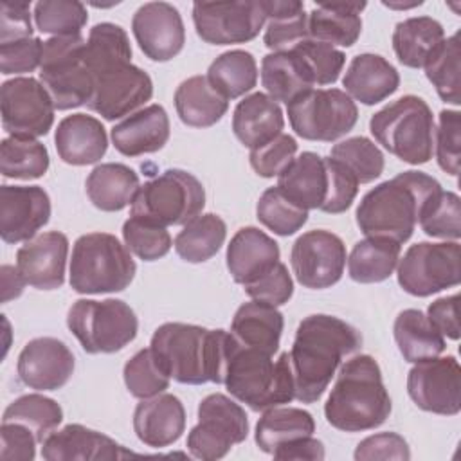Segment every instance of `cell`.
Listing matches in <instances>:
<instances>
[{
	"instance_id": "obj_63",
	"label": "cell",
	"mask_w": 461,
	"mask_h": 461,
	"mask_svg": "<svg viewBox=\"0 0 461 461\" xmlns=\"http://www.w3.org/2000/svg\"><path fill=\"white\" fill-rule=\"evenodd\" d=\"M0 274H2V303H9L11 299L20 297L27 283L18 272V268L11 265H4Z\"/></svg>"
},
{
	"instance_id": "obj_60",
	"label": "cell",
	"mask_w": 461,
	"mask_h": 461,
	"mask_svg": "<svg viewBox=\"0 0 461 461\" xmlns=\"http://www.w3.org/2000/svg\"><path fill=\"white\" fill-rule=\"evenodd\" d=\"M32 38L31 4L4 0L0 5V45Z\"/></svg>"
},
{
	"instance_id": "obj_39",
	"label": "cell",
	"mask_w": 461,
	"mask_h": 461,
	"mask_svg": "<svg viewBox=\"0 0 461 461\" xmlns=\"http://www.w3.org/2000/svg\"><path fill=\"white\" fill-rule=\"evenodd\" d=\"M267 27L263 41L272 52L294 49L308 38V14L299 0H263Z\"/></svg>"
},
{
	"instance_id": "obj_48",
	"label": "cell",
	"mask_w": 461,
	"mask_h": 461,
	"mask_svg": "<svg viewBox=\"0 0 461 461\" xmlns=\"http://www.w3.org/2000/svg\"><path fill=\"white\" fill-rule=\"evenodd\" d=\"M32 16L36 29L52 36L81 34L88 22L85 4L76 0H40L34 4Z\"/></svg>"
},
{
	"instance_id": "obj_40",
	"label": "cell",
	"mask_w": 461,
	"mask_h": 461,
	"mask_svg": "<svg viewBox=\"0 0 461 461\" xmlns=\"http://www.w3.org/2000/svg\"><path fill=\"white\" fill-rule=\"evenodd\" d=\"M313 416L299 407H270L256 423L254 439L259 450L272 454L277 447L297 438L313 436Z\"/></svg>"
},
{
	"instance_id": "obj_8",
	"label": "cell",
	"mask_w": 461,
	"mask_h": 461,
	"mask_svg": "<svg viewBox=\"0 0 461 461\" xmlns=\"http://www.w3.org/2000/svg\"><path fill=\"white\" fill-rule=\"evenodd\" d=\"M434 117L418 95H403L369 119V131L382 148L400 160L420 166L434 153Z\"/></svg>"
},
{
	"instance_id": "obj_29",
	"label": "cell",
	"mask_w": 461,
	"mask_h": 461,
	"mask_svg": "<svg viewBox=\"0 0 461 461\" xmlns=\"http://www.w3.org/2000/svg\"><path fill=\"white\" fill-rule=\"evenodd\" d=\"M342 85L351 99L371 106L398 90L400 74L384 56L364 52L351 59Z\"/></svg>"
},
{
	"instance_id": "obj_62",
	"label": "cell",
	"mask_w": 461,
	"mask_h": 461,
	"mask_svg": "<svg viewBox=\"0 0 461 461\" xmlns=\"http://www.w3.org/2000/svg\"><path fill=\"white\" fill-rule=\"evenodd\" d=\"M274 459H283V461H322L324 459V445L321 439L313 436H304L297 438L294 441H288L281 447H277L272 452Z\"/></svg>"
},
{
	"instance_id": "obj_21",
	"label": "cell",
	"mask_w": 461,
	"mask_h": 461,
	"mask_svg": "<svg viewBox=\"0 0 461 461\" xmlns=\"http://www.w3.org/2000/svg\"><path fill=\"white\" fill-rule=\"evenodd\" d=\"M76 366L68 346L54 337L29 340L18 355L16 371L23 385L36 391H58L72 376Z\"/></svg>"
},
{
	"instance_id": "obj_28",
	"label": "cell",
	"mask_w": 461,
	"mask_h": 461,
	"mask_svg": "<svg viewBox=\"0 0 461 461\" xmlns=\"http://www.w3.org/2000/svg\"><path fill=\"white\" fill-rule=\"evenodd\" d=\"M277 187L286 198L310 211L324 205L330 189V171L326 157L303 151L277 176Z\"/></svg>"
},
{
	"instance_id": "obj_27",
	"label": "cell",
	"mask_w": 461,
	"mask_h": 461,
	"mask_svg": "<svg viewBox=\"0 0 461 461\" xmlns=\"http://www.w3.org/2000/svg\"><path fill=\"white\" fill-rule=\"evenodd\" d=\"M56 151L70 166L99 162L108 149V137L103 122L86 113H72L58 122Z\"/></svg>"
},
{
	"instance_id": "obj_14",
	"label": "cell",
	"mask_w": 461,
	"mask_h": 461,
	"mask_svg": "<svg viewBox=\"0 0 461 461\" xmlns=\"http://www.w3.org/2000/svg\"><path fill=\"white\" fill-rule=\"evenodd\" d=\"M398 285L414 297H429L461 281V247L457 241H420L398 259Z\"/></svg>"
},
{
	"instance_id": "obj_22",
	"label": "cell",
	"mask_w": 461,
	"mask_h": 461,
	"mask_svg": "<svg viewBox=\"0 0 461 461\" xmlns=\"http://www.w3.org/2000/svg\"><path fill=\"white\" fill-rule=\"evenodd\" d=\"M67 256V236L58 230H49L25 241L16 250V268L32 288L56 290L65 283Z\"/></svg>"
},
{
	"instance_id": "obj_44",
	"label": "cell",
	"mask_w": 461,
	"mask_h": 461,
	"mask_svg": "<svg viewBox=\"0 0 461 461\" xmlns=\"http://www.w3.org/2000/svg\"><path fill=\"white\" fill-rule=\"evenodd\" d=\"M2 421H16L29 427L40 443L63 421L61 405L43 394H23L11 402L4 411Z\"/></svg>"
},
{
	"instance_id": "obj_10",
	"label": "cell",
	"mask_w": 461,
	"mask_h": 461,
	"mask_svg": "<svg viewBox=\"0 0 461 461\" xmlns=\"http://www.w3.org/2000/svg\"><path fill=\"white\" fill-rule=\"evenodd\" d=\"M86 40L81 34L52 36L43 41L40 81L56 110H72L92 97L94 79L85 63Z\"/></svg>"
},
{
	"instance_id": "obj_33",
	"label": "cell",
	"mask_w": 461,
	"mask_h": 461,
	"mask_svg": "<svg viewBox=\"0 0 461 461\" xmlns=\"http://www.w3.org/2000/svg\"><path fill=\"white\" fill-rule=\"evenodd\" d=\"M175 108L184 124L209 128L227 113L229 101L211 85L207 76H191L176 86Z\"/></svg>"
},
{
	"instance_id": "obj_52",
	"label": "cell",
	"mask_w": 461,
	"mask_h": 461,
	"mask_svg": "<svg viewBox=\"0 0 461 461\" xmlns=\"http://www.w3.org/2000/svg\"><path fill=\"white\" fill-rule=\"evenodd\" d=\"M292 50L306 65L313 79V85H321V86L333 85L339 79L346 63V56L342 50L310 38L297 43Z\"/></svg>"
},
{
	"instance_id": "obj_18",
	"label": "cell",
	"mask_w": 461,
	"mask_h": 461,
	"mask_svg": "<svg viewBox=\"0 0 461 461\" xmlns=\"http://www.w3.org/2000/svg\"><path fill=\"white\" fill-rule=\"evenodd\" d=\"M411 400L427 412L456 416L461 411V367L456 357L416 362L407 375Z\"/></svg>"
},
{
	"instance_id": "obj_4",
	"label": "cell",
	"mask_w": 461,
	"mask_h": 461,
	"mask_svg": "<svg viewBox=\"0 0 461 461\" xmlns=\"http://www.w3.org/2000/svg\"><path fill=\"white\" fill-rule=\"evenodd\" d=\"M441 184L423 171H403L369 189L357 207V225L366 236L405 243L418 223L425 202Z\"/></svg>"
},
{
	"instance_id": "obj_38",
	"label": "cell",
	"mask_w": 461,
	"mask_h": 461,
	"mask_svg": "<svg viewBox=\"0 0 461 461\" xmlns=\"http://www.w3.org/2000/svg\"><path fill=\"white\" fill-rule=\"evenodd\" d=\"M402 245L378 236H367L355 243L348 258V274L353 281L369 285L385 281L396 268Z\"/></svg>"
},
{
	"instance_id": "obj_6",
	"label": "cell",
	"mask_w": 461,
	"mask_h": 461,
	"mask_svg": "<svg viewBox=\"0 0 461 461\" xmlns=\"http://www.w3.org/2000/svg\"><path fill=\"white\" fill-rule=\"evenodd\" d=\"M223 385L230 396L256 412L295 400L288 351L274 362L272 355L241 346L232 335Z\"/></svg>"
},
{
	"instance_id": "obj_54",
	"label": "cell",
	"mask_w": 461,
	"mask_h": 461,
	"mask_svg": "<svg viewBox=\"0 0 461 461\" xmlns=\"http://www.w3.org/2000/svg\"><path fill=\"white\" fill-rule=\"evenodd\" d=\"M297 140L288 133H279L267 144L250 149L249 160L252 169L263 178L279 176L281 171L295 158Z\"/></svg>"
},
{
	"instance_id": "obj_24",
	"label": "cell",
	"mask_w": 461,
	"mask_h": 461,
	"mask_svg": "<svg viewBox=\"0 0 461 461\" xmlns=\"http://www.w3.org/2000/svg\"><path fill=\"white\" fill-rule=\"evenodd\" d=\"M185 429V409L175 394L160 393L140 400L133 412L137 438L151 448H164L180 439Z\"/></svg>"
},
{
	"instance_id": "obj_36",
	"label": "cell",
	"mask_w": 461,
	"mask_h": 461,
	"mask_svg": "<svg viewBox=\"0 0 461 461\" xmlns=\"http://www.w3.org/2000/svg\"><path fill=\"white\" fill-rule=\"evenodd\" d=\"M261 85L274 101L290 103L313 88V79L303 59L290 49L270 52L261 59Z\"/></svg>"
},
{
	"instance_id": "obj_41",
	"label": "cell",
	"mask_w": 461,
	"mask_h": 461,
	"mask_svg": "<svg viewBox=\"0 0 461 461\" xmlns=\"http://www.w3.org/2000/svg\"><path fill=\"white\" fill-rule=\"evenodd\" d=\"M227 238L225 221L214 214H198L187 221L175 236V250L187 263H203L211 259L223 245Z\"/></svg>"
},
{
	"instance_id": "obj_25",
	"label": "cell",
	"mask_w": 461,
	"mask_h": 461,
	"mask_svg": "<svg viewBox=\"0 0 461 461\" xmlns=\"http://www.w3.org/2000/svg\"><path fill=\"white\" fill-rule=\"evenodd\" d=\"M169 117L162 104H148L117 122L112 131L115 149L124 157L155 153L169 139Z\"/></svg>"
},
{
	"instance_id": "obj_42",
	"label": "cell",
	"mask_w": 461,
	"mask_h": 461,
	"mask_svg": "<svg viewBox=\"0 0 461 461\" xmlns=\"http://www.w3.org/2000/svg\"><path fill=\"white\" fill-rule=\"evenodd\" d=\"M207 79L227 101L238 99L258 83L256 58L241 49L227 50L209 65Z\"/></svg>"
},
{
	"instance_id": "obj_15",
	"label": "cell",
	"mask_w": 461,
	"mask_h": 461,
	"mask_svg": "<svg viewBox=\"0 0 461 461\" xmlns=\"http://www.w3.org/2000/svg\"><path fill=\"white\" fill-rule=\"evenodd\" d=\"M196 34L211 45H232L254 40L267 22L263 0L194 2Z\"/></svg>"
},
{
	"instance_id": "obj_61",
	"label": "cell",
	"mask_w": 461,
	"mask_h": 461,
	"mask_svg": "<svg viewBox=\"0 0 461 461\" xmlns=\"http://www.w3.org/2000/svg\"><path fill=\"white\" fill-rule=\"evenodd\" d=\"M457 294L436 299L427 308V319L432 326L447 339H459V321H457Z\"/></svg>"
},
{
	"instance_id": "obj_53",
	"label": "cell",
	"mask_w": 461,
	"mask_h": 461,
	"mask_svg": "<svg viewBox=\"0 0 461 461\" xmlns=\"http://www.w3.org/2000/svg\"><path fill=\"white\" fill-rule=\"evenodd\" d=\"M461 113L457 110H441L436 137V158L439 167L452 175H459L461 157Z\"/></svg>"
},
{
	"instance_id": "obj_30",
	"label": "cell",
	"mask_w": 461,
	"mask_h": 461,
	"mask_svg": "<svg viewBox=\"0 0 461 461\" xmlns=\"http://www.w3.org/2000/svg\"><path fill=\"white\" fill-rule=\"evenodd\" d=\"M285 115L268 94L254 92L243 97L232 113V131L249 149L259 148L283 133Z\"/></svg>"
},
{
	"instance_id": "obj_26",
	"label": "cell",
	"mask_w": 461,
	"mask_h": 461,
	"mask_svg": "<svg viewBox=\"0 0 461 461\" xmlns=\"http://www.w3.org/2000/svg\"><path fill=\"white\" fill-rule=\"evenodd\" d=\"M227 268L238 285H249L279 261V245L258 227H241L227 245Z\"/></svg>"
},
{
	"instance_id": "obj_13",
	"label": "cell",
	"mask_w": 461,
	"mask_h": 461,
	"mask_svg": "<svg viewBox=\"0 0 461 461\" xmlns=\"http://www.w3.org/2000/svg\"><path fill=\"white\" fill-rule=\"evenodd\" d=\"M249 436L245 409L232 398L212 393L198 405V423L187 434V450L203 461L221 459Z\"/></svg>"
},
{
	"instance_id": "obj_58",
	"label": "cell",
	"mask_w": 461,
	"mask_h": 461,
	"mask_svg": "<svg viewBox=\"0 0 461 461\" xmlns=\"http://www.w3.org/2000/svg\"><path fill=\"white\" fill-rule=\"evenodd\" d=\"M353 457L357 461H373V459H398L407 461L411 459V450L407 441L396 432H378L362 439Z\"/></svg>"
},
{
	"instance_id": "obj_2",
	"label": "cell",
	"mask_w": 461,
	"mask_h": 461,
	"mask_svg": "<svg viewBox=\"0 0 461 461\" xmlns=\"http://www.w3.org/2000/svg\"><path fill=\"white\" fill-rule=\"evenodd\" d=\"M362 346L360 331L349 322L326 313L304 317L288 351L294 393L301 403L317 402L328 389L344 357Z\"/></svg>"
},
{
	"instance_id": "obj_3",
	"label": "cell",
	"mask_w": 461,
	"mask_h": 461,
	"mask_svg": "<svg viewBox=\"0 0 461 461\" xmlns=\"http://www.w3.org/2000/svg\"><path fill=\"white\" fill-rule=\"evenodd\" d=\"M230 333L185 322H164L149 348L164 373L178 384H223Z\"/></svg>"
},
{
	"instance_id": "obj_1",
	"label": "cell",
	"mask_w": 461,
	"mask_h": 461,
	"mask_svg": "<svg viewBox=\"0 0 461 461\" xmlns=\"http://www.w3.org/2000/svg\"><path fill=\"white\" fill-rule=\"evenodd\" d=\"M85 63L94 79L86 106L106 121L131 115L153 95V81L131 63L126 31L112 22L95 23L86 38Z\"/></svg>"
},
{
	"instance_id": "obj_43",
	"label": "cell",
	"mask_w": 461,
	"mask_h": 461,
	"mask_svg": "<svg viewBox=\"0 0 461 461\" xmlns=\"http://www.w3.org/2000/svg\"><path fill=\"white\" fill-rule=\"evenodd\" d=\"M47 148L29 137H5L0 144V171L5 178L32 180L49 169Z\"/></svg>"
},
{
	"instance_id": "obj_50",
	"label": "cell",
	"mask_w": 461,
	"mask_h": 461,
	"mask_svg": "<svg viewBox=\"0 0 461 461\" xmlns=\"http://www.w3.org/2000/svg\"><path fill=\"white\" fill-rule=\"evenodd\" d=\"M122 240L128 250L142 261L160 259L173 247L171 234L164 225L140 216H130L124 221Z\"/></svg>"
},
{
	"instance_id": "obj_49",
	"label": "cell",
	"mask_w": 461,
	"mask_h": 461,
	"mask_svg": "<svg viewBox=\"0 0 461 461\" xmlns=\"http://www.w3.org/2000/svg\"><path fill=\"white\" fill-rule=\"evenodd\" d=\"M330 157L346 166L355 175L358 184L373 182L384 173L385 166L382 149L373 140L362 135L337 142L331 148Z\"/></svg>"
},
{
	"instance_id": "obj_23",
	"label": "cell",
	"mask_w": 461,
	"mask_h": 461,
	"mask_svg": "<svg viewBox=\"0 0 461 461\" xmlns=\"http://www.w3.org/2000/svg\"><path fill=\"white\" fill-rule=\"evenodd\" d=\"M133 456L110 436L79 423H68L52 430L41 443V457L47 461H112Z\"/></svg>"
},
{
	"instance_id": "obj_12",
	"label": "cell",
	"mask_w": 461,
	"mask_h": 461,
	"mask_svg": "<svg viewBox=\"0 0 461 461\" xmlns=\"http://www.w3.org/2000/svg\"><path fill=\"white\" fill-rule=\"evenodd\" d=\"M292 130L306 140L333 142L358 119L355 101L340 88H310L286 104Z\"/></svg>"
},
{
	"instance_id": "obj_5",
	"label": "cell",
	"mask_w": 461,
	"mask_h": 461,
	"mask_svg": "<svg viewBox=\"0 0 461 461\" xmlns=\"http://www.w3.org/2000/svg\"><path fill=\"white\" fill-rule=\"evenodd\" d=\"M391 409L378 362L371 355H357L340 366L324 403V416L339 430L362 432L380 427Z\"/></svg>"
},
{
	"instance_id": "obj_11",
	"label": "cell",
	"mask_w": 461,
	"mask_h": 461,
	"mask_svg": "<svg viewBox=\"0 0 461 461\" xmlns=\"http://www.w3.org/2000/svg\"><path fill=\"white\" fill-rule=\"evenodd\" d=\"M67 326L90 355L115 353L139 331L135 312L121 299H77L68 310Z\"/></svg>"
},
{
	"instance_id": "obj_7",
	"label": "cell",
	"mask_w": 461,
	"mask_h": 461,
	"mask_svg": "<svg viewBox=\"0 0 461 461\" xmlns=\"http://www.w3.org/2000/svg\"><path fill=\"white\" fill-rule=\"evenodd\" d=\"M137 265L113 234L88 232L76 240L70 258V286L77 294L122 292L130 286Z\"/></svg>"
},
{
	"instance_id": "obj_55",
	"label": "cell",
	"mask_w": 461,
	"mask_h": 461,
	"mask_svg": "<svg viewBox=\"0 0 461 461\" xmlns=\"http://www.w3.org/2000/svg\"><path fill=\"white\" fill-rule=\"evenodd\" d=\"M245 294L254 299L272 306H281L290 301L294 295V281L288 274L285 263L277 261L267 274L258 277L256 281L243 286Z\"/></svg>"
},
{
	"instance_id": "obj_57",
	"label": "cell",
	"mask_w": 461,
	"mask_h": 461,
	"mask_svg": "<svg viewBox=\"0 0 461 461\" xmlns=\"http://www.w3.org/2000/svg\"><path fill=\"white\" fill-rule=\"evenodd\" d=\"M43 41L40 38H25L0 45L2 74H25L40 68Z\"/></svg>"
},
{
	"instance_id": "obj_45",
	"label": "cell",
	"mask_w": 461,
	"mask_h": 461,
	"mask_svg": "<svg viewBox=\"0 0 461 461\" xmlns=\"http://www.w3.org/2000/svg\"><path fill=\"white\" fill-rule=\"evenodd\" d=\"M427 79L434 85L441 101L457 106L459 95V34H452L441 41L423 65Z\"/></svg>"
},
{
	"instance_id": "obj_31",
	"label": "cell",
	"mask_w": 461,
	"mask_h": 461,
	"mask_svg": "<svg viewBox=\"0 0 461 461\" xmlns=\"http://www.w3.org/2000/svg\"><path fill=\"white\" fill-rule=\"evenodd\" d=\"M283 328L285 319L277 306L252 299L236 310L230 322V335L241 346L274 357L279 349Z\"/></svg>"
},
{
	"instance_id": "obj_37",
	"label": "cell",
	"mask_w": 461,
	"mask_h": 461,
	"mask_svg": "<svg viewBox=\"0 0 461 461\" xmlns=\"http://www.w3.org/2000/svg\"><path fill=\"white\" fill-rule=\"evenodd\" d=\"M393 333L403 360L411 364L439 357L445 351V337L421 310L407 308L400 312L394 319Z\"/></svg>"
},
{
	"instance_id": "obj_35",
	"label": "cell",
	"mask_w": 461,
	"mask_h": 461,
	"mask_svg": "<svg viewBox=\"0 0 461 461\" xmlns=\"http://www.w3.org/2000/svg\"><path fill=\"white\" fill-rule=\"evenodd\" d=\"M445 40L443 25L430 16H412L396 23L393 49L398 61L409 68H423Z\"/></svg>"
},
{
	"instance_id": "obj_19",
	"label": "cell",
	"mask_w": 461,
	"mask_h": 461,
	"mask_svg": "<svg viewBox=\"0 0 461 461\" xmlns=\"http://www.w3.org/2000/svg\"><path fill=\"white\" fill-rule=\"evenodd\" d=\"M133 36L151 61H169L185 43V29L178 9L167 2H148L131 18Z\"/></svg>"
},
{
	"instance_id": "obj_32",
	"label": "cell",
	"mask_w": 461,
	"mask_h": 461,
	"mask_svg": "<svg viewBox=\"0 0 461 461\" xmlns=\"http://www.w3.org/2000/svg\"><path fill=\"white\" fill-rule=\"evenodd\" d=\"M364 2H321L308 14V38L331 47H351L362 32Z\"/></svg>"
},
{
	"instance_id": "obj_51",
	"label": "cell",
	"mask_w": 461,
	"mask_h": 461,
	"mask_svg": "<svg viewBox=\"0 0 461 461\" xmlns=\"http://www.w3.org/2000/svg\"><path fill=\"white\" fill-rule=\"evenodd\" d=\"M126 389L135 398H151L164 393L169 387V376L157 362L151 348L139 349L122 369Z\"/></svg>"
},
{
	"instance_id": "obj_16",
	"label": "cell",
	"mask_w": 461,
	"mask_h": 461,
	"mask_svg": "<svg viewBox=\"0 0 461 461\" xmlns=\"http://www.w3.org/2000/svg\"><path fill=\"white\" fill-rule=\"evenodd\" d=\"M2 126L13 137H41L54 124V103L41 81L13 77L0 86Z\"/></svg>"
},
{
	"instance_id": "obj_59",
	"label": "cell",
	"mask_w": 461,
	"mask_h": 461,
	"mask_svg": "<svg viewBox=\"0 0 461 461\" xmlns=\"http://www.w3.org/2000/svg\"><path fill=\"white\" fill-rule=\"evenodd\" d=\"M0 439V459L13 461H32L36 456V445L40 443L29 427L16 421H2Z\"/></svg>"
},
{
	"instance_id": "obj_56",
	"label": "cell",
	"mask_w": 461,
	"mask_h": 461,
	"mask_svg": "<svg viewBox=\"0 0 461 461\" xmlns=\"http://www.w3.org/2000/svg\"><path fill=\"white\" fill-rule=\"evenodd\" d=\"M326 164L330 171V189L321 211L328 214H340L351 207L360 184L355 175L339 160L326 157Z\"/></svg>"
},
{
	"instance_id": "obj_20",
	"label": "cell",
	"mask_w": 461,
	"mask_h": 461,
	"mask_svg": "<svg viewBox=\"0 0 461 461\" xmlns=\"http://www.w3.org/2000/svg\"><path fill=\"white\" fill-rule=\"evenodd\" d=\"M50 220V198L40 185L0 187V236L5 243L29 241Z\"/></svg>"
},
{
	"instance_id": "obj_34",
	"label": "cell",
	"mask_w": 461,
	"mask_h": 461,
	"mask_svg": "<svg viewBox=\"0 0 461 461\" xmlns=\"http://www.w3.org/2000/svg\"><path fill=\"white\" fill-rule=\"evenodd\" d=\"M88 200L104 212L122 211L139 191V175L126 164L104 162L95 166L85 182Z\"/></svg>"
},
{
	"instance_id": "obj_47",
	"label": "cell",
	"mask_w": 461,
	"mask_h": 461,
	"mask_svg": "<svg viewBox=\"0 0 461 461\" xmlns=\"http://www.w3.org/2000/svg\"><path fill=\"white\" fill-rule=\"evenodd\" d=\"M256 216L277 236H292L308 221V211L286 198L277 185L263 191L256 205Z\"/></svg>"
},
{
	"instance_id": "obj_17",
	"label": "cell",
	"mask_w": 461,
	"mask_h": 461,
	"mask_svg": "<svg viewBox=\"0 0 461 461\" xmlns=\"http://www.w3.org/2000/svg\"><path fill=\"white\" fill-rule=\"evenodd\" d=\"M344 241L324 229H315L301 234L290 252L292 270L295 279L312 290L330 288L340 281L346 267Z\"/></svg>"
},
{
	"instance_id": "obj_9",
	"label": "cell",
	"mask_w": 461,
	"mask_h": 461,
	"mask_svg": "<svg viewBox=\"0 0 461 461\" xmlns=\"http://www.w3.org/2000/svg\"><path fill=\"white\" fill-rule=\"evenodd\" d=\"M205 205V189L202 182L184 169H166L155 178L144 182L133 196L130 216H140L167 225H185Z\"/></svg>"
},
{
	"instance_id": "obj_46",
	"label": "cell",
	"mask_w": 461,
	"mask_h": 461,
	"mask_svg": "<svg viewBox=\"0 0 461 461\" xmlns=\"http://www.w3.org/2000/svg\"><path fill=\"white\" fill-rule=\"evenodd\" d=\"M418 223L430 238L457 241L461 236V200L452 191H436L421 207Z\"/></svg>"
}]
</instances>
